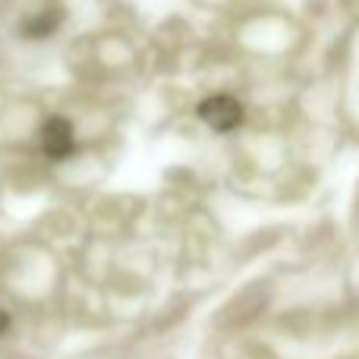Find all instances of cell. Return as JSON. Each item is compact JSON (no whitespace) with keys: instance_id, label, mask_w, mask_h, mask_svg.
Masks as SVG:
<instances>
[{"instance_id":"1","label":"cell","mask_w":359,"mask_h":359,"mask_svg":"<svg viewBox=\"0 0 359 359\" xmlns=\"http://www.w3.org/2000/svg\"><path fill=\"white\" fill-rule=\"evenodd\" d=\"M38 142H41V151L50 161H67L69 155H76V133L67 117L44 120L41 133H38Z\"/></svg>"},{"instance_id":"2","label":"cell","mask_w":359,"mask_h":359,"mask_svg":"<svg viewBox=\"0 0 359 359\" xmlns=\"http://www.w3.org/2000/svg\"><path fill=\"white\" fill-rule=\"evenodd\" d=\"M198 117H202L211 130L230 133L243 123V107H240V101L230 98V95H211V98H205L202 104H198Z\"/></svg>"},{"instance_id":"3","label":"cell","mask_w":359,"mask_h":359,"mask_svg":"<svg viewBox=\"0 0 359 359\" xmlns=\"http://www.w3.org/2000/svg\"><path fill=\"white\" fill-rule=\"evenodd\" d=\"M60 19H63V13H60V10H44V13L32 16L29 22L22 25V35H25V38H35V41H41V38L54 35L57 25H60Z\"/></svg>"},{"instance_id":"4","label":"cell","mask_w":359,"mask_h":359,"mask_svg":"<svg viewBox=\"0 0 359 359\" xmlns=\"http://www.w3.org/2000/svg\"><path fill=\"white\" fill-rule=\"evenodd\" d=\"M6 328H10V316L0 309V334H6Z\"/></svg>"}]
</instances>
